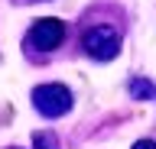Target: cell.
Returning <instances> with one entry per match:
<instances>
[{"label":"cell","instance_id":"obj_1","mask_svg":"<svg viewBox=\"0 0 156 149\" xmlns=\"http://www.w3.org/2000/svg\"><path fill=\"white\" fill-rule=\"evenodd\" d=\"M33 107L42 113V117L55 120V117H65L72 110V91L58 81H49V84H39L33 88Z\"/></svg>","mask_w":156,"mask_h":149},{"label":"cell","instance_id":"obj_2","mask_svg":"<svg viewBox=\"0 0 156 149\" xmlns=\"http://www.w3.org/2000/svg\"><path fill=\"white\" fill-rule=\"evenodd\" d=\"M81 49L91 55V59L98 62H111L120 52V32L114 29V26H91V29H85V36H81Z\"/></svg>","mask_w":156,"mask_h":149},{"label":"cell","instance_id":"obj_3","mask_svg":"<svg viewBox=\"0 0 156 149\" xmlns=\"http://www.w3.org/2000/svg\"><path fill=\"white\" fill-rule=\"evenodd\" d=\"M65 39V23L55 20V16H46V20H36L26 32V46L29 49H39V52H52L62 46Z\"/></svg>","mask_w":156,"mask_h":149},{"label":"cell","instance_id":"obj_4","mask_svg":"<svg viewBox=\"0 0 156 149\" xmlns=\"http://www.w3.org/2000/svg\"><path fill=\"white\" fill-rule=\"evenodd\" d=\"M130 97H133V100H156V88H153V81H146V78H133V81H130Z\"/></svg>","mask_w":156,"mask_h":149},{"label":"cell","instance_id":"obj_5","mask_svg":"<svg viewBox=\"0 0 156 149\" xmlns=\"http://www.w3.org/2000/svg\"><path fill=\"white\" fill-rule=\"evenodd\" d=\"M33 149H58V139H55V133H49V130L36 133V136H33Z\"/></svg>","mask_w":156,"mask_h":149},{"label":"cell","instance_id":"obj_6","mask_svg":"<svg viewBox=\"0 0 156 149\" xmlns=\"http://www.w3.org/2000/svg\"><path fill=\"white\" fill-rule=\"evenodd\" d=\"M133 149H156L153 139H140V143H133Z\"/></svg>","mask_w":156,"mask_h":149}]
</instances>
